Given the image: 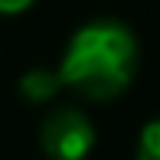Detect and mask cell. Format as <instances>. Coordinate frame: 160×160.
<instances>
[{"label": "cell", "mask_w": 160, "mask_h": 160, "mask_svg": "<svg viewBox=\"0 0 160 160\" xmlns=\"http://www.w3.org/2000/svg\"><path fill=\"white\" fill-rule=\"evenodd\" d=\"M137 36L114 17H98L82 23L65 42L59 62L62 88L78 92L88 101H111L137 75Z\"/></svg>", "instance_id": "6da1fadb"}, {"label": "cell", "mask_w": 160, "mask_h": 160, "mask_svg": "<svg viewBox=\"0 0 160 160\" xmlns=\"http://www.w3.org/2000/svg\"><path fill=\"white\" fill-rule=\"evenodd\" d=\"M39 141L49 160H85L95 147V128L78 108H56L42 121Z\"/></svg>", "instance_id": "7a4b0ae2"}, {"label": "cell", "mask_w": 160, "mask_h": 160, "mask_svg": "<svg viewBox=\"0 0 160 160\" xmlns=\"http://www.w3.org/2000/svg\"><path fill=\"white\" fill-rule=\"evenodd\" d=\"M62 88L59 69H30L23 78H20V95L33 105H42V101H52V95Z\"/></svg>", "instance_id": "3957f363"}, {"label": "cell", "mask_w": 160, "mask_h": 160, "mask_svg": "<svg viewBox=\"0 0 160 160\" xmlns=\"http://www.w3.org/2000/svg\"><path fill=\"white\" fill-rule=\"evenodd\" d=\"M137 160H160V118L144 124L137 141Z\"/></svg>", "instance_id": "277c9868"}, {"label": "cell", "mask_w": 160, "mask_h": 160, "mask_svg": "<svg viewBox=\"0 0 160 160\" xmlns=\"http://www.w3.org/2000/svg\"><path fill=\"white\" fill-rule=\"evenodd\" d=\"M36 0H0V17H20L26 13Z\"/></svg>", "instance_id": "5b68a950"}]
</instances>
